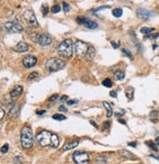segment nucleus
Returning a JSON list of instances; mask_svg holds the SVG:
<instances>
[{"mask_svg":"<svg viewBox=\"0 0 159 164\" xmlns=\"http://www.w3.org/2000/svg\"><path fill=\"white\" fill-rule=\"evenodd\" d=\"M36 142L41 147H58L60 140L56 134H53L49 131H42L36 136Z\"/></svg>","mask_w":159,"mask_h":164,"instance_id":"nucleus-1","label":"nucleus"},{"mask_svg":"<svg viewBox=\"0 0 159 164\" xmlns=\"http://www.w3.org/2000/svg\"><path fill=\"white\" fill-rule=\"evenodd\" d=\"M21 145L23 149H29L34 145V136L33 131L29 127H24L21 130Z\"/></svg>","mask_w":159,"mask_h":164,"instance_id":"nucleus-2","label":"nucleus"},{"mask_svg":"<svg viewBox=\"0 0 159 164\" xmlns=\"http://www.w3.org/2000/svg\"><path fill=\"white\" fill-rule=\"evenodd\" d=\"M73 47L74 44L72 42V40L70 38H67V40H63L60 45L57 48V51L62 57H65V58H70L73 54Z\"/></svg>","mask_w":159,"mask_h":164,"instance_id":"nucleus-3","label":"nucleus"},{"mask_svg":"<svg viewBox=\"0 0 159 164\" xmlns=\"http://www.w3.org/2000/svg\"><path fill=\"white\" fill-rule=\"evenodd\" d=\"M65 66H66L65 61H63L62 59L56 58V57L48 59L46 63H45V68L49 72H57L59 70H62Z\"/></svg>","mask_w":159,"mask_h":164,"instance_id":"nucleus-4","label":"nucleus"},{"mask_svg":"<svg viewBox=\"0 0 159 164\" xmlns=\"http://www.w3.org/2000/svg\"><path fill=\"white\" fill-rule=\"evenodd\" d=\"M89 46L87 44L86 42L82 40H77L74 44V48H75V52L76 54L79 57H84L87 55V50H89Z\"/></svg>","mask_w":159,"mask_h":164,"instance_id":"nucleus-5","label":"nucleus"},{"mask_svg":"<svg viewBox=\"0 0 159 164\" xmlns=\"http://www.w3.org/2000/svg\"><path fill=\"white\" fill-rule=\"evenodd\" d=\"M3 27L6 31L9 32V33L18 34V33H21V32L24 31V27H23L22 25L17 22H12V21L6 22L5 24L3 25Z\"/></svg>","mask_w":159,"mask_h":164,"instance_id":"nucleus-6","label":"nucleus"},{"mask_svg":"<svg viewBox=\"0 0 159 164\" xmlns=\"http://www.w3.org/2000/svg\"><path fill=\"white\" fill-rule=\"evenodd\" d=\"M73 159L76 164H89V154L83 151H76L73 154Z\"/></svg>","mask_w":159,"mask_h":164,"instance_id":"nucleus-7","label":"nucleus"},{"mask_svg":"<svg viewBox=\"0 0 159 164\" xmlns=\"http://www.w3.org/2000/svg\"><path fill=\"white\" fill-rule=\"evenodd\" d=\"M24 18L26 20L29 26L32 27H38V21H36V17L34 13L32 10H26L24 12Z\"/></svg>","mask_w":159,"mask_h":164,"instance_id":"nucleus-8","label":"nucleus"},{"mask_svg":"<svg viewBox=\"0 0 159 164\" xmlns=\"http://www.w3.org/2000/svg\"><path fill=\"white\" fill-rule=\"evenodd\" d=\"M38 42L40 43L41 46H48L52 43V38L49 34H41L38 38Z\"/></svg>","mask_w":159,"mask_h":164,"instance_id":"nucleus-9","label":"nucleus"},{"mask_svg":"<svg viewBox=\"0 0 159 164\" xmlns=\"http://www.w3.org/2000/svg\"><path fill=\"white\" fill-rule=\"evenodd\" d=\"M38 62V59L36 58L33 55H27L24 59H23V64L26 68H32Z\"/></svg>","mask_w":159,"mask_h":164,"instance_id":"nucleus-10","label":"nucleus"},{"mask_svg":"<svg viewBox=\"0 0 159 164\" xmlns=\"http://www.w3.org/2000/svg\"><path fill=\"white\" fill-rule=\"evenodd\" d=\"M137 16L142 20H148L149 18L152 16V13H151L150 11L146 10V9L140 8L137 10Z\"/></svg>","mask_w":159,"mask_h":164,"instance_id":"nucleus-11","label":"nucleus"},{"mask_svg":"<svg viewBox=\"0 0 159 164\" xmlns=\"http://www.w3.org/2000/svg\"><path fill=\"white\" fill-rule=\"evenodd\" d=\"M29 44L26 42H24V41H20L19 43H18L17 45L15 46V51H17V52H26L29 50Z\"/></svg>","mask_w":159,"mask_h":164,"instance_id":"nucleus-12","label":"nucleus"},{"mask_svg":"<svg viewBox=\"0 0 159 164\" xmlns=\"http://www.w3.org/2000/svg\"><path fill=\"white\" fill-rule=\"evenodd\" d=\"M22 93H23V87H21V85H15L14 89L10 92V95L12 98H16L18 97V96H20Z\"/></svg>","mask_w":159,"mask_h":164,"instance_id":"nucleus-13","label":"nucleus"},{"mask_svg":"<svg viewBox=\"0 0 159 164\" xmlns=\"http://www.w3.org/2000/svg\"><path fill=\"white\" fill-rule=\"evenodd\" d=\"M78 145H79V140H73V142H67L63 147V149L64 151H70V149H73L76 147H78Z\"/></svg>","mask_w":159,"mask_h":164,"instance_id":"nucleus-14","label":"nucleus"},{"mask_svg":"<svg viewBox=\"0 0 159 164\" xmlns=\"http://www.w3.org/2000/svg\"><path fill=\"white\" fill-rule=\"evenodd\" d=\"M84 26L86 27V28H87V29L94 30V29H96V28L98 27V25L96 24L95 22H93V21L86 19V21H85V23H84Z\"/></svg>","mask_w":159,"mask_h":164,"instance_id":"nucleus-15","label":"nucleus"},{"mask_svg":"<svg viewBox=\"0 0 159 164\" xmlns=\"http://www.w3.org/2000/svg\"><path fill=\"white\" fill-rule=\"evenodd\" d=\"M103 106H104V108L106 109V112H107V114H106V116L108 117V118H110V117L113 115V110H112V107L110 106V104L108 102H106V101H103Z\"/></svg>","mask_w":159,"mask_h":164,"instance_id":"nucleus-16","label":"nucleus"},{"mask_svg":"<svg viewBox=\"0 0 159 164\" xmlns=\"http://www.w3.org/2000/svg\"><path fill=\"white\" fill-rule=\"evenodd\" d=\"M94 55H95V49H94L93 46H89V50H87V55H86V57L89 60H91V59H93Z\"/></svg>","mask_w":159,"mask_h":164,"instance_id":"nucleus-17","label":"nucleus"},{"mask_svg":"<svg viewBox=\"0 0 159 164\" xmlns=\"http://www.w3.org/2000/svg\"><path fill=\"white\" fill-rule=\"evenodd\" d=\"M125 93H126V96L129 99H133L134 98V93H135V89H134V87H129L126 89Z\"/></svg>","mask_w":159,"mask_h":164,"instance_id":"nucleus-18","label":"nucleus"},{"mask_svg":"<svg viewBox=\"0 0 159 164\" xmlns=\"http://www.w3.org/2000/svg\"><path fill=\"white\" fill-rule=\"evenodd\" d=\"M120 154H121L123 157L128 158V159L135 158V156H134V154L132 153V152H130V151H125V149H123V151H120Z\"/></svg>","mask_w":159,"mask_h":164,"instance_id":"nucleus-19","label":"nucleus"},{"mask_svg":"<svg viewBox=\"0 0 159 164\" xmlns=\"http://www.w3.org/2000/svg\"><path fill=\"white\" fill-rule=\"evenodd\" d=\"M114 78H115V80H117V81L123 80L124 78H125V74L122 72V71H116V72L114 73Z\"/></svg>","mask_w":159,"mask_h":164,"instance_id":"nucleus-20","label":"nucleus"},{"mask_svg":"<svg viewBox=\"0 0 159 164\" xmlns=\"http://www.w3.org/2000/svg\"><path fill=\"white\" fill-rule=\"evenodd\" d=\"M113 16L114 17H116V18H120L122 15H123V10H122L121 8H115L114 10H113Z\"/></svg>","mask_w":159,"mask_h":164,"instance_id":"nucleus-21","label":"nucleus"},{"mask_svg":"<svg viewBox=\"0 0 159 164\" xmlns=\"http://www.w3.org/2000/svg\"><path fill=\"white\" fill-rule=\"evenodd\" d=\"M146 145H148L149 147H150L152 151H158V149H157V147H156V142H151V140H147V142H146Z\"/></svg>","mask_w":159,"mask_h":164,"instance_id":"nucleus-22","label":"nucleus"},{"mask_svg":"<svg viewBox=\"0 0 159 164\" xmlns=\"http://www.w3.org/2000/svg\"><path fill=\"white\" fill-rule=\"evenodd\" d=\"M95 161L97 164H106L107 163V158H106L105 156L101 155V156H98V157L95 159Z\"/></svg>","mask_w":159,"mask_h":164,"instance_id":"nucleus-23","label":"nucleus"},{"mask_svg":"<svg viewBox=\"0 0 159 164\" xmlns=\"http://www.w3.org/2000/svg\"><path fill=\"white\" fill-rule=\"evenodd\" d=\"M153 31H154V28L144 27V28H142V29H140V33L142 34H150V33H152Z\"/></svg>","mask_w":159,"mask_h":164,"instance_id":"nucleus-24","label":"nucleus"},{"mask_svg":"<svg viewBox=\"0 0 159 164\" xmlns=\"http://www.w3.org/2000/svg\"><path fill=\"white\" fill-rule=\"evenodd\" d=\"M52 118L54 120H57V121H62V120H66V117L62 114H55L52 116Z\"/></svg>","mask_w":159,"mask_h":164,"instance_id":"nucleus-25","label":"nucleus"},{"mask_svg":"<svg viewBox=\"0 0 159 164\" xmlns=\"http://www.w3.org/2000/svg\"><path fill=\"white\" fill-rule=\"evenodd\" d=\"M60 11H61V7H60V5H58V4H55L54 6H52L51 8V12L56 14V13H59Z\"/></svg>","mask_w":159,"mask_h":164,"instance_id":"nucleus-26","label":"nucleus"},{"mask_svg":"<svg viewBox=\"0 0 159 164\" xmlns=\"http://www.w3.org/2000/svg\"><path fill=\"white\" fill-rule=\"evenodd\" d=\"M102 85H104V87H111L113 84H112V82H111V80H110V79H105L102 82Z\"/></svg>","mask_w":159,"mask_h":164,"instance_id":"nucleus-27","label":"nucleus"},{"mask_svg":"<svg viewBox=\"0 0 159 164\" xmlns=\"http://www.w3.org/2000/svg\"><path fill=\"white\" fill-rule=\"evenodd\" d=\"M41 12H42V15L43 16H46L47 13H48V6L46 5V4H43L42 6H41Z\"/></svg>","mask_w":159,"mask_h":164,"instance_id":"nucleus-28","label":"nucleus"},{"mask_svg":"<svg viewBox=\"0 0 159 164\" xmlns=\"http://www.w3.org/2000/svg\"><path fill=\"white\" fill-rule=\"evenodd\" d=\"M122 51H123V54H124V55H126V56H128L129 58H130L131 60H134V56L132 55V53H130V52H129L127 49H123V50H122Z\"/></svg>","mask_w":159,"mask_h":164,"instance_id":"nucleus-29","label":"nucleus"},{"mask_svg":"<svg viewBox=\"0 0 159 164\" xmlns=\"http://www.w3.org/2000/svg\"><path fill=\"white\" fill-rule=\"evenodd\" d=\"M38 72H33V73H31L29 75V80H34V79H36V78H38Z\"/></svg>","mask_w":159,"mask_h":164,"instance_id":"nucleus-30","label":"nucleus"},{"mask_svg":"<svg viewBox=\"0 0 159 164\" xmlns=\"http://www.w3.org/2000/svg\"><path fill=\"white\" fill-rule=\"evenodd\" d=\"M8 149H9V145L8 144H6V145H4L3 147H1V153H7V151H8Z\"/></svg>","mask_w":159,"mask_h":164,"instance_id":"nucleus-31","label":"nucleus"},{"mask_svg":"<svg viewBox=\"0 0 159 164\" xmlns=\"http://www.w3.org/2000/svg\"><path fill=\"white\" fill-rule=\"evenodd\" d=\"M63 9H64V12L68 13L69 11H70L71 7H70V5H69L68 3H66V2H64V3H63Z\"/></svg>","mask_w":159,"mask_h":164,"instance_id":"nucleus-32","label":"nucleus"},{"mask_svg":"<svg viewBox=\"0 0 159 164\" xmlns=\"http://www.w3.org/2000/svg\"><path fill=\"white\" fill-rule=\"evenodd\" d=\"M85 21H86V18H83V17H78V18H77L78 24H83V25H84Z\"/></svg>","mask_w":159,"mask_h":164,"instance_id":"nucleus-33","label":"nucleus"},{"mask_svg":"<svg viewBox=\"0 0 159 164\" xmlns=\"http://www.w3.org/2000/svg\"><path fill=\"white\" fill-rule=\"evenodd\" d=\"M58 97H59L58 94H53V95H51L49 98H48V100H49V101H55Z\"/></svg>","mask_w":159,"mask_h":164,"instance_id":"nucleus-34","label":"nucleus"},{"mask_svg":"<svg viewBox=\"0 0 159 164\" xmlns=\"http://www.w3.org/2000/svg\"><path fill=\"white\" fill-rule=\"evenodd\" d=\"M159 36V34H149L146 36V38H157Z\"/></svg>","mask_w":159,"mask_h":164,"instance_id":"nucleus-35","label":"nucleus"},{"mask_svg":"<svg viewBox=\"0 0 159 164\" xmlns=\"http://www.w3.org/2000/svg\"><path fill=\"white\" fill-rule=\"evenodd\" d=\"M109 127H110V122H108V121L105 122L104 125H103V127H102V130L104 131V130H106L107 128H109Z\"/></svg>","mask_w":159,"mask_h":164,"instance_id":"nucleus-36","label":"nucleus"},{"mask_svg":"<svg viewBox=\"0 0 159 164\" xmlns=\"http://www.w3.org/2000/svg\"><path fill=\"white\" fill-rule=\"evenodd\" d=\"M58 110H59V111H62V112H66L67 111V108L64 107L63 105H61V106H59V107H58Z\"/></svg>","mask_w":159,"mask_h":164,"instance_id":"nucleus-37","label":"nucleus"},{"mask_svg":"<svg viewBox=\"0 0 159 164\" xmlns=\"http://www.w3.org/2000/svg\"><path fill=\"white\" fill-rule=\"evenodd\" d=\"M124 113H125V111H124V110H121V111L115 113V116H123Z\"/></svg>","mask_w":159,"mask_h":164,"instance_id":"nucleus-38","label":"nucleus"},{"mask_svg":"<svg viewBox=\"0 0 159 164\" xmlns=\"http://www.w3.org/2000/svg\"><path fill=\"white\" fill-rule=\"evenodd\" d=\"M111 44H112V46H113V47H114V48H118L119 46H120L119 43L115 42V41H111Z\"/></svg>","mask_w":159,"mask_h":164,"instance_id":"nucleus-39","label":"nucleus"},{"mask_svg":"<svg viewBox=\"0 0 159 164\" xmlns=\"http://www.w3.org/2000/svg\"><path fill=\"white\" fill-rule=\"evenodd\" d=\"M67 98H68V96L67 95H62L61 97H60V101H62V102H63V101H66Z\"/></svg>","mask_w":159,"mask_h":164,"instance_id":"nucleus-40","label":"nucleus"},{"mask_svg":"<svg viewBox=\"0 0 159 164\" xmlns=\"http://www.w3.org/2000/svg\"><path fill=\"white\" fill-rule=\"evenodd\" d=\"M157 114H158V112L156 111V110H154V111H151V112H150V116H151V117H155Z\"/></svg>","mask_w":159,"mask_h":164,"instance_id":"nucleus-41","label":"nucleus"},{"mask_svg":"<svg viewBox=\"0 0 159 164\" xmlns=\"http://www.w3.org/2000/svg\"><path fill=\"white\" fill-rule=\"evenodd\" d=\"M129 145H130V147H137V142H129Z\"/></svg>","mask_w":159,"mask_h":164,"instance_id":"nucleus-42","label":"nucleus"},{"mask_svg":"<svg viewBox=\"0 0 159 164\" xmlns=\"http://www.w3.org/2000/svg\"><path fill=\"white\" fill-rule=\"evenodd\" d=\"M110 96H112V97H116L117 93L115 91H110Z\"/></svg>","mask_w":159,"mask_h":164,"instance_id":"nucleus-43","label":"nucleus"},{"mask_svg":"<svg viewBox=\"0 0 159 164\" xmlns=\"http://www.w3.org/2000/svg\"><path fill=\"white\" fill-rule=\"evenodd\" d=\"M3 117H4V109L3 108H1V115H0V119H3Z\"/></svg>","mask_w":159,"mask_h":164,"instance_id":"nucleus-44","label":"nucleus"},{"mask_svg":"<svg viewBox=\"0 0 159 164\" xmlns=\"http://www.w3.org/2000/svg\"><path fill=\"white\" fill-rule=\"evenodd\" d=\"M77 102V100H68V104L71 105V104H74V103Z\"/></svg>","mask_w":159,"mask_h":164,"instance_id":"nucleus-45","label":"nucleus"},{"mask_svg":"<svg viewBox=\"0 0 159 164\" xmlns=\"http://www.w3.org/2000/svg\"><path fill=\"white\" fill-rule=\"evenodd\" d=\"M44 113H45V110H40V111H38V112H36V114L42 115V114H44Z\"/></svg>","mask_w":159,"mask_h":164,"instance_id":"nucleus-46","label":"nucleus"},{"mask_svg":"<svg viewBox=\"0 0 159 164\" xmlns=\"http://www.w3.org/2000/svg\"><path fill=\"white\" fill-rule=\"evenodd\" d=\"M119 123H121V124H124V125H126V121H125V120L119 119Z\"/></svg>","mask_w":159,"mask_h":164,"instance_id":"nucleus-47","label":"nucleus"},{"mask_svg":"<svg viewBox=\"0 0 159 164\" xmlns=\"http://www.w3.org/2000/svg\"><path fill=\"white\" fill-rule=\"evenodd\" d=\"M91 124H93L94 127H95V128H97V125H96L95 123H94V121H91Z\"/></svg>","mask_w":159,"mask_h":164,"instance_id":"nucleus-48","label":"nucleus"},{"mask_svg":"<svg viewBox=\"0 0 159 164\" xmlns=\"http://www.w3.org/2000/svg\"><path fill=\"white\" fill-rule=\"evenodd\" d=\"M151 157H154V158H156V159H158L159 160V156H156V155H150Z\"/></svg>","mask_w":159,"mask_h":164,"instance_id":"nucleus-49","label":"nucleus"},{"mask_svg":"<svg viewBox=\"0 0 159 164\" xmlns=\"http://www.w3.org/2000/svg\"><path fill=\"white\" fill-rule=\"evenodd\" d=\"M156 145H159V137H158L157 138H156Z\"/></svg>","mask_w":159,"mask_h":164,"instance_id":"nucleus-50","label":"nucleus"}]
</instances>
